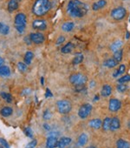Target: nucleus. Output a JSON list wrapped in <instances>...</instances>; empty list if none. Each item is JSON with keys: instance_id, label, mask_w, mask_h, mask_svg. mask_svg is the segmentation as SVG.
<instances>
[{"instance_id": "2eb2a0df", "label": "nucleus", "mask_w": 130, "mask_h": 148, "mask_svg": "<svg viewBox=\"0 0 130 148\" xmlns=\"http://www.w3.org/2000/svg\"><path fill=\"white\" fill-rule=\"evenodd\" d=\"M120 127H121V121H120L119 118H117V117L112 118L111 124H110V131L115 132V131L119 130Z\"/></svg>"}, {"instance_id": "412c9836", "label": "nucleus", "mask_w": 130, "mask_h": 148, "mask_svg": "<svg viewBox=\"0 0 130 148\" xmlns=\"http://www.w3.org/2000/svg\"><path fill=\"white\" fill-rule=\"evenodd\" d=\"M88 140H89L88 135H87L86 133H82V134L79 136L78 139H77V145H78L79 146H83V145H85L87 144Z\"/></svg>"}, {"instance_id": "3c124183", "label": "nucleus", "mask_w": 130, "mask_h": 148, "mask_svg": "<svg viewBox=\"0 0 130 148\" xmlns=\"http://www.w3.org/2000/svg\"><path fill=\"white\" fill-rule=\"evenodd\" d=\"M0 148H5V147H4V146H3V145H1V144H0Z\"/></svg>"}, {"instance_id": "a18cd8bd", "label": "nucleus", "mask_w": 130, "mask_h": 148, "mask_svg": "<svg viewBox=\"0 0 130 148\" xmlns=\"http://www.w3.org/2000/svg\"><path fill=\"white\" fill-rule=\"evenodd\" d=\"M4 62H5V60L3 59V58H1V57H0V66H2V65H3Z\"/></svg>"}, {"instance_id": "f03ea898", "label": "nucleus", "mask_w": 130, "mask_h": 148, "mask_svg": "<svg viewBox=\"0 0 130 148\" xmlns=\"http://www.w3.org/2000/svg\"><path fill=\"white\" fill-rule=\"evenodd\" d=\"M51 9L49 0H36L32 6V12L37 17H42L47 14Z\"/></svg>"}, {"instance_id": "c03bdc74", "label": "nucleus", "mask_w": 130, "mask_h": 148, "mask_svg": "<svg viewBox=\"0 0 130 148\" xmlns=\"http://www.w3.org/2000/svg\"><path fill=\"white\" fill-rule=\"evenodd\" d=\"M4 25H5V24H4V23H2V22H0V34H1V32H2V31H3Z\"/></svg>"}, {"instance_id": "09e8293b", "label": "nucleus", "mask_w": 130, "mask_h": 148, "mask_svg": "<svg viewBox=\"0 0 130 148\" xmlns=\"http://www.w3.org/2000/svg\"><path fill=\"white\" fill-rule=\"evenodd\" d=\"M99 99V96L98 95H96L95 98H94V101H96V100H98Z\"/></svg>"}, {"instance_id": "423d86ee", "label": "nucleus", "mask_w": 130, "mask_h": 148, "mask_svg": "<svg viewBox=\"0 0 130 148\" xmlns=\"http://www.w3.org/2000/svg\"><path fill=\"white\" fill-rule=\"evenodd\" d=\"M126 15H127V10L122 6H119V7L113 9L111 11V13H110L111 18L116 21H120V20L124 19Z\"/></svg>"}, {"instance_id": "4468645a", "label": "nucleus", "mask_w": 130, "mask_h": 148, "mask_svg": "<svg viewBox=\"0 0 130 148\" xmlns=\"http://www.w3.org/2000/svg\"><path fill=\"white\" fill-rule=\"evenodd\" d=\"M112 92H113V88H112V86L110 85H104L102 87L101 95L102 97H104V98H107V97H109L112 94Z\"/></svg>"}, {"instance_id": "aec40b11", "label": "nucleus", "mask_w": 130, "mask_h": 148, "mask_svg": "<svg viewBox=\"0 0 130 148\" xmlns=\"http://www.w3.org/2000/svg\"><path fill=\"white\" fill-rule=\"evenodd\" d=\"M126 71V65L125 64H121L113 73V77L114 78H117L118 76L123 75Z\"/></svg>"}, {"instance_id": "ea45409f", "label": "nucleus", "mask_w": 130, "mask_h": 148, "mask_svg": "<svg viewBox=\"0 0 130 148\" xmlns=\"http://www.w3.org/2000/svg\"><path fill=\"white\" fill-rule=\"evenodd\" d=\"M64 41H65V38H64L63 36H59L58 38L56 39V45H62Z\"/></svg>"}, {"instance_id": "f3484780", "label": "nucleus", "mask_w": 130, "mask_h": 148, "mask_svg": "<svg viewBox=\"0 0 130 148\" xmlns=\"http://www.w3.org/2000/svg\"><path fill=\"white\" fill-rule=\"evenodd\" d=\"M102 121L100 119H93L89 122V125L95 130L100 129L102 127Z\"/></svg>"}, {"instance_id": "a19ab883", "label": "nucleus", "mask_w": 130, "mask_h": 148, "mask_svg": "<svg viewBox=\"0 0 130 148\" xmlns=\"http://www.w3.org/2000/svg\"><path fill=\"white\" fill-rule=\"evenodd\" d=\"M45 97L46 98H49V97H52V92H50V90L49 88L46 89V92H45Z\"/></svg>"}, {"instance_id": "c85d7f7f", "label": "nucleus", "mask_w": 130, "mask_h": 148, "mask_svg": "<svg viewBox=\"0 0 130 148\" xmlns=\"http://www.w3.org/2000/svg\"><path fill=\"white\" fill-rule=\"evenodd\" d=\"M34 58V54L32 51H28L25 52V55H24V63L28 65V64H30L31 62H32V59Z\"/></svg>"}, {"instance_id": "4c0bfd02", "label": "nucleus", "mask_w": 130, "mask_h": 148, "mask_svg": "<svg viewBox=\"0 0 130 148\" xmlns=\"http://www.w3.org/2000/svg\"><path fill=\"white\" fill-rule=\"evenodd\" d=\"M9 32H10V27H9V25H5H5H4V28H3V31H2L1 34H2V35H4V36H5V35H8V34H9Z\"/></svg>"}, {"instance_id": "cd10ccee", "label": "nucleus", "mask_w": 130, "mask_h": 148, "mask_svg": "<svg viewBox=\"0 0 130 148\" xmlns=\"http://www.w3.org/2000/svg\"><path fill=\"white\" fill-rule=\"evenodd\" d=\"M83 58H84L83 54L81 53V52H77V53H76V56H75V58H73V60H72V64H75V65L79 64H81V63L83 62Z\"/></svg>"}, {"instance_id": "c9c22d12", "label": "nucleus", "mask_w": 130, "mask_h": 148, "mask_svg": "<svg viewBox=\"0 0 130 148\" xmlns=\"http://www.w3.org/2000/svg\"><path fill=\"white\" fill-rule=\"evenodd\" d=\"M37 145V139H32L30 143H28L25 146V148H35Z\"/></svg>"}, {"instance_id": "37998d69", "label": "nucleus", "mask_w": 130, "mask_h": 148, "mask_svg": "<svg viewBox=\"0 0 130 148\" xmlns=\"http://www.w3.org/2000/svg\"><path fill=\"white\" fill-rule=\"evenodd\" d=\"M24 42H25V43H27L28 45H30V44L32 43L29 36H28V37H25V38H24Z\"/></svg>"}, {"instance_id": "f8f14e48", "label": "nucleus", "mask_w": 130, "mask_h": 148, "mask_svg": "<svg viewBox=\"0 0 130 148\" xmlns=\"http://www.w3.org/2000/svg\"><path fill=\"white\" fill-rule=\"evenodd\" d=\"M72 139L69 137H62L61 138L58 142H57V147L59 148H64V147H66L68 146L70 143H71Z\"/></svg>"}, {"instance_id": "9b49d317", "label": "nucleus", "mask_w": 130, "mask_h": 148, "mask_svg": "<svg viewBox=\"0 0 130 148\" xmlns=\"http://www.w3.org/2000/svg\"><path fill=\"white\" fill-rule=\"evenodd\" d=\"M57 142H58V140L56 136L49 135L46 140V147L47 148H55L57 146Z\"/></svg>"}, {"instance_id": "6ab92c4d", "label": "nucleus", "mask_w": 130, "mask_h": 148, "mask_svg": "<svg viewBox=\"0 0 130 148\" xmlns=\"http://www.w3.org/2000/svg\"><path fill=\"white\" fill-rule=\"evenodd\" d=\"M11 75V70L7 65L0 66V77L7 78Z\"/></svg>"}, {"instance_id": "393cba45", "label": "nucleus", "mask_w": 130, "mask_h": 148, "mask_svg": "<svg viewBox=\"0 0 130 148\" xmlns=\"http://www.w3.org/2000/svg\"><path fill=\"white\" fill-rule=\"evenodd\" d=\"M12 113H13V110L10 106H5L0 111V114L3 117H10Z\"/></svg>"}, {"instance_id": "0eeeda50", "label": "nucleus", "mask_w": 130, "mask_h": 148, "mask_svg": "<svg viewBox=\"0 0 130 148\" xmlns=\"http://www.w3.org/2000/svg\"><path fill=\"white\" fill-rule=\"evenodd\" d=\"M92 109H93L92 106L90 104H89V103L82 105L80 106L79 110H78V116H79V118L82 119H87L90 115V113L92 112Z\"/></svg>"}, {"instance_id": "a211bd4d", "label": "nucleus", "mask_w": 130, "mask_h": 148, "mask_svg": "<svg viewBox=\"0 0 130 148\" xmlns=\"http://www.w3.org/2000/svg\"><path fill=\"white\" fill-rule=\"evenodd\" d=\"M74 48H75L74 44H72L71 42H69V43H67L64 46H62V47L61 48V51H62L63 54H68V53H70V52L73 51Z\"/></svg>"}, {"instance_id": "9d476101", "label": "nucleus", "mask_w": 130, "mask_h": 148, "mask_svg": "<svg viewBox=\"0 0 130 148\" xmlns=\"http://www.w3.org/2000/svg\"><path fill=\"white\" fill-rule=\"evenodd\" d=\"M32 28L37 31H44L47 28V23L43 19H36L32 22Z\"/></svg>"}, {"instance_id": "c756f323", "label": "nucleus", "mask_w": 130, "mask_h": 148, "mask_svg": "<svg viewBox=\"0 0 130 148\" xmlns=\"http://www.w3.org/2000/svg\"><path fill=\"white\" fill-rule=\"evenodd\" d=\"M122 57H123V50L121 49L115 52H114V56H113V58L114 60H116L118 63H120L121 60H122Z\"/></svg>"}, {"instance_id": "473e14b6", "label": "nucleus", "mask_w": 130, "mask_h": 148, "mask_svg": "<svg viewBox=\"0 0 130 148\" xmlns=\"http://www.w3.org/2000/svg\"><path fill=\"white\" fill-rule=\"evenodd\" d=\"M116 89H117V91H118L119 92L123 93V92H125L127 90V86L126 84H119V85L117 86Z\"/></svg>"}, {"instance_id": "72a5a7b5", "label": "nucleus", "mask_w": 130, "mask_h": 148, "mask_svg": "<svg viewBox=\"0 0 130 148\" xmlns=\"http://www.w3.org/2000/svg\"><path fill=\"white\" fill-rule=\"evenodd\" d=\"M18 69L19 71L21 72H24L26 70H27V64L25 63H23V62H19L18 64Z\"/></svg>"}, {"instance_id": "1a4fd4ad", "label": "nucleus", "mask_w": 130, "mask_h": 148, "mask_svg": "<svg viewBox=\"0 0 130 148\" xmlns=\"http://www.w3.org/2000/svg\"><path fill=\"white\" fill-rule=\"evenodd\" d=\"M121 107V102L117 99H110L108 102V110L112 112H118Z\"/></svg>"}, {"instance_id": "ddd939ff", "label": "nucleus", "mask_w": 130, "mask_h": 148, "mask_svg": "<svg viewBox=\"0 0 130 148\" xmlns=\"http://www.w3.org/2000/svg\"><path fill=\"white\" fill-rule=\"evenodd\" d=\"M19 3H20V0H9V2H8V12L12 13L14 11L18 10V7H19Z\"/></svg>"}, {"instance_id": "8fccbe9b", "label": "nucleus", "mask_w": 130, "mask_h": 148, "mask_svg": "<svg viewBox=\"0 0 130 148\" xmlns=\"http://www.w3.org/2000/svg\"><path fill=\"white\" fill-rule=\"evenodd\" d=\"M87 148H96L95 146H94V145H89Z\"/></svg>"}, {"instance_id": "58836bf2", "label": "nucleus", "mask_w": 130, "mask_h": 148, "mask_svg": "<svg viewBox=\"0 0 130 148\" xmlns=\"http://www.w3.org/2000/svg\"><path fill=\"white\" fill-rule=\"evenodd\" d=\"M0 144H1L5 148H11L9 144H8V142L5 138H0Z\"/></svg>"}, {"instance_id": "b1692460", "label": "nucleus", "mask_w": 130, "mask_h": 148, "mask_svg": "<svg viewBox=\"0 0 130 148\" xmlns=\"http://www.w3.org/2000/svg\"><path fill=\"white\" fill-rule=\"evenodd\" d=\"M74 27H75V24L73 22H66L62 24V30L65 32H70L74 29Z\"/></svg>"}, {"instance_id": "5701e85b", "label": "nucleus", "mask_w": 130, "mask_h": 148, "mask_svg": "<svg viewBox=\"0 0 130 148\" xmlns=\"http://www.w3.org/2000/svg\"><path fill=\"white\" fill-rule=\"evenodd\" d=\"M118 64V62L114 60L113 58H108L103 62V65L107 68H114Z\"/></svg>"}, {"instance_id": "6e6552de", "label": "nucleus", "mask_w": 130, "mask_h": 148, "mask_svg": "<svg viewBox=\"0 0 130 148\" xmlns=\"http://www.w3.org/2000/svg\"><path fill=\"white\" fill-rule=\"evenodd\" d=\"M30 40L32 43L36 44V45H41L44 42L45 40V37L43 33L41 32H34V33H30L29 35Z\"/></svg>"}, {"instance_id": "f257e3e1", "label": "nucleus", "mask_w": 130, "mask_h": 148, "mask_svg": "<svg viewBox=\"0 0 130 148\" xmlns=\"http://www.w3.org/2000/svg\"><path fill=\"white\" fill-rule=\"evenodd\" d=\"M89 12V6L80 0H70L67 6V12L72 18H83Z\"/></svg>"}, {"instance_id": "39448f33", "label": "nucleus", "mask_w": 130, "mask_h": 148, "mask_svg": "<svg viewBox=\"0 0 130 148\" xmlns=\"http://www.w3.org/2000/svg\"><path fill=\"white\" fill-rule=\"evenodd\" d=\"M87 81H88L87 77L83 73H74V74H71V75L70 76V82L74 86H85Z\"/></svg>"}, {"instance_id": "20e7f679", "label": "nucleus", "mask_w": 130, "mask_h": 148, "mask_svg": "<svg viewBox=\"0 0 130 148\" xmlns=\"http://www.w3.org/2000/svg\"><path fill=\"white\" fill-rule=\"evenodd\" d=\"M56 108L59 113L68 114L72 110V104L67 99H61L56 102Z\"/></svg>"}, {"instance_id": "e433bc0d", "label": "nucleus", "mask_w": 130, "mask_h": 148, "mask_svg": "<svg viewBox=\"0 0 130 148\" xmlns=\"http://www.w3.org/2000/svg\"><path fill=\"white\" fill-rule=\"evenodd\" d=\"M24 133H25V135H26L27 137H29V138H33V132H32V130H31L30 127H26V128L24 129Z\"/></svg>"}, {"instance_id": "7c9ffc66", "label": "nucleus", "mask_w": 130, "mask_h": 148, "mask_svg": "<svg viewBox=\"0 0 130 148\" xmlns=\"http://www.w3.org/2000/svg\"><path fill=\"white\" fill-rule=\"evenodd\" d=\"M0 96H1V98L4 99L7 103H12V96L11 93L2 92H0Z\"/></svg>"}, {"instance_id": "a878e982", "label": "nucleus", "mask_w": 130, "mask_h": 148, "mask_svg": "<svg viewBox=\"0 0 130 148\" xmlns=\"http://www.w3.org/2000/svg\"><path fill=\"white\" fill-rule=\"evenodd\" d=\"M110 124H111V118H105L102 121V130L104 132H108V131H110Z\"/></svg>"}, {"instance_id": "dca6fc26", "label": "nucleus", "mask_w": 130, "mask_h": 148, "mask_svg": "<svg viewBox=\"0 0 130 148\" xmlns=\"http://www.w3.org/2000/svg\"><path fill=\"white\" fill-rule=\"evenodd\" d=\"M107 5V1L106 0H99V1L94 3L92 5V10L94 12H97L102 8H104L105 6Z\"/></svg>"}, {"instance_id": "f704fd0d", "label": "nucleus", "mask_w": 130, "mask_h": 148, "mask_svg": "<svg viewBox=\"0 0 130 148\" xmlns=\"http://www.w3.org/2000/svg\"><path fill=\"white\" fill-rule=\"evenodd\" d=\"M51 117H52L51 112H50L49 110H45L44 112H43V119H44V120H49V119H51Z\"/></svg>"}, {"instance_id": "7ed1b4c3", "label": "nucleus", "mask_w": 130, "mask_h": 148, "mask_svg": "<svg viewBox=\"0 0 130 148\" xmlns=\"http://www.w3.org/2000/svg\"><path fill=\"white\" fill-rule=\"evenodd\" d=\"M27 26V17L24 13H18L14 19V27L19 34H23Z\"/></svg>"}, {"instance_id": "2f4dec72", "label": "nucleus", "mask_w": 130, "mask_h": 148, "mask_svg": "<svg viewBox=\"0 0 130 148\" xmlns=\"http://www.w3.org/2000/svg\"><path fill=\"white\" fill-rule=\"evenodd\" d=\"M129 81H130V74H126V75H122L117 80V82L119 84H126V83H127Z\"/></svg>"}, {"instance_id": "bb28decb", "label": "nucleus", "mask_w": 130, "mask_h": 148, "mask_svg": "<svg viewBox=\"0 0 130 148\" xmlns=\"http://www.w3.org/2000/svg\"><path fill=\"white\" fill-rule=\"evenodd\" d=\"M116 148H130V144L125 139L120 138L116 141Z\"/></svg>"}, {"instance_id": "49530a36", "label": "nucleus", "mask_w": 130, "mask_h": 148, "mask_svg": "<svg viewBox=\"0 0 130 148\" xmlns=\"http://www.w3.org/2000/svg\"><path fill=\"white\" fill-rule=\"evenodd\" d=\"M129 38H130V32H127V33H126V38L127 39H129Z\"/></svg>"}, {"instance_id": "79ce46f5", "label": "nucleus", "mask_w": 130, "mask_h": 148, "mask_svg": "<svg viewBox=\"0 0 130 148\" xmlns=\"http://www.w3.org/2000/svg\"><path fill=\"white\" fill-rule=\"evenodd\" d=\"M43 128L46 130V131H50L51 129H50V126H49V125L48 124V123H44L43 124Z\"/></svg>"}, {"instance_id": "603ef678", "label": "nucleus", "mask_w": 130, "mask_h": 148, "mask_svg": "<svg viewBox=\"0 0 130 148\" xmlns=\"http://www.w3.org/2000/svg\"><path fill=\"white\" fill-rule=\"evenodd\" d=\"M129 23H130V17H129Z\"/></svg>"}, {"instance_id": "4be33fe9", "label": "nucleus", "mask_w": 130, "mask_h": 148, "mask_svg": "<svg viewBox=\"0 0 130 148\" xmlns=\"http://www.w3.org/2000/svg\"><path fill=\"white\" fill-rule=\"evenodd\" d=\"M122 45H123L122 41H121V40H116V41H114V43L111 44V45H110V50H111L112 51L115 52V51L121 50Z\"/></svg>"}, {"instance_id": "de8ad7c7", "label": "nucleus", "mask_w": 130, "mask_h": 148, "mask_svg": "<svg viewBox=\"0 0 130 148\" xmlns=\"http://www.w3.org/2000/svg\"><path fill=\"white\" fill-rule=\"evenodd\" d=\"M41 84H42V86H43V84H44V79H43V77L41 78Z\"/></svg>"}]
</instances>
